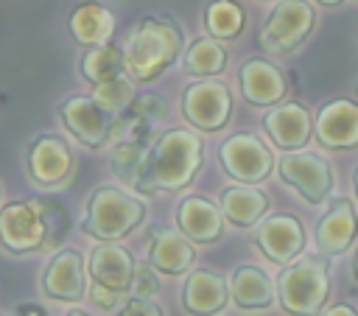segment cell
<instances>
[{
  "label": "cell",
  "instance_id": "1",
  "mask_svg": "<svg viewBox=\"0 0 358 316\" xmlns=\"http://www.w3.org/2000/svg\"><path fill=\"white\" fill-rule=\"evenodd\" d=\"M201 137L190 129H168L165 134L154 137L145 151L140 179L134 185L137 193H157V190H179L190 185L201 165Z\"/></svg>",
  "mask_w": 358,
  "mask_h": 316
},
{
  "label": "cell",
  "instance_id": "2",
  "mask_svg": "<svg viewBox=\"0 0 358 316\" xmlns=\"http://www.w3.org/2000/svg\"><path fill=\"white\" fill-rule=\"evenodd\" d=\"M182 45H185V34L171 17H143L129 31L123 48L126 76L137 84L154 81L179 59Z\"/></svg>",
  "mask_w": 358,
  "mask_h": 316
},
{
  "label": "cell",
  "instance_id": "3",
  "mask_svg": "<svg viewBox=\"0 0 358 316\" xmlns=\"http://www.w3.org/2000/svg\"><path fill=\"white\" fill-rule=\"evenodd\" d=\"M143 218H145V204L137 196L115 185H101L87 199L81 229L95 240H120Z\"/></svg>",
  "mask_w": 358,
  "mask_h": 316
},
{
  "label": "cell",
  "instance_id": "4",
  "mask_svg": "<svg viewBox=\"0 0 358 316\" xmlns=\"http://www.w3.org/2000/svg\"><path fill=\"white\" fill-rule=\"evenodd\" d=\"M280 302L294 316H316L327 299V263L305 257L282 268L277 280Z\"/></svg>",
  "mask_w": 358,
  "mask_h": 316
},
{
  "label": "cell",
  "instance_id": "5",
  "mask_svg": "<svg viewBox=\"0 0 358 316\" xmlns=\"http://www.w3.org/2000/svg\"><path fill=\"white\" fill-rule=\"evenodd\" d=\"M316 14L305 0H282L260 31V48L271 53H291L313 31Z\"/></svg>",
  "mask_w": 358,
  "mask_h": 316
},
{
  "label": "cell",
  "instance_id": "6",
  "mask_svg": "<svg viewBox=\"0 0 358 316\" xmlns=\"http://www.w3.org/2000/svg\"><path fill=\"white\" fill-rule=\"evenodd\" d=\"M0 246L11 254L45 249V221L36 199L8 201L0 207Z\"/></svg>",
  "mask_w": 358,
  "mask_h": 316
},
{
  "label": "cell",
  "instance_id": "7",
  "mask_svg": "<svg viewBox=\"0 0 358 316\" xmlns=\"http://www.w3.org/2000/svg\"><path fill=\"white\" fill-rule=\"evenodd\" d=\"M25 168L31 182L39 187H56L64 185L76 168L73 148L59 134H39L25 148Z\"/></svg>",
  "mask_w": 358,
  "mask_h": 316
},
{
  "label": "cell",
  "instance_id": "8",
  "mask_svg": "<svg viewBox=\"0 0 358 316\" xmlns=\"http://www.w3.org/2000/svg\"><path fill=\"white\" fill-rule=\"evenodd\" d=\"M42 294L53 302H81L87 294V263L78 249H59L42 271Z\"/></svg>",
  "mask_w": 358,
  "mask_h": 316
},
{
  "label": "cell",
  "instance_id": "9",
  "mask_svg": "<svg viewBox=\"0 0 358 316\" xmlns=\"http://www.w3.org/2000/svg\"><path fill=\"white\" fill-rule=\"evenodd\" d=\"M221 165L227 173L243 185H255L271 173L274 157L255 134H232L221 145Z\"/></svg>",
  "mask_w": 358,
  "mask_h": 316
},
{
  "label": "cell",
  "instance_id": "10",
  "mask_svg": "<svg viewBox=\"0 0 358 316\" xmlns=\"http://www.w3.org/2000/svg\"><path fill=\"white\" fill-rule=\"evenodd\" d=\"M182 112L196 129L215 131L229 120V112H232L229 89L218 81L190 84L185 89V98H182Z\"/></svg>",
  "mask_w": 358,
  "mask_h": 316
},
{
  "label": "cell",
  "instance_id": "11",
  "mask_svg": "<svg viewBox=\"0 0 358 316\" xmlns=\"http://www.w3.org/2000/svg\"><path fill=\"white\" fill-rule=\"evenodd\" d=\"M59 117L64 129L87 148H101L109 143V123L112 117L90 98V95H70L59 103Z\"/></svg>",
  "mask_w": 358,
  "mask_h": 316
},
{
  "label": "cell",
  "instance_id": "12",
  "mask_svg": "<svg viewBox=\"0 0 358 316\" xmlns=\"http://www.w3.org/2000/svg\"><path fill=\"white\" fill-rule=\"evenodd\" d=\"M280 176H282V182L294 185L302 193V199L310 204L324 201L333 187L330 165L316 154H296V151L285 154L280 159Z\"/></svg>",
  "mask_w": 358,
  "mask_h": 316
},
{
  "label": "cell",
  "instance_id": "13",
  "mask_svg": "<svg viewBox=\"0 0 358 316\" xmlns=\"http://www.w3.org/2000/svg\"><path fill=\"white\" fill-rule=\"evenodd\" d=\"M131 271H134V257L129 254V249H123L115 240H101L87 260V277L109 291L126 294L129 282H131Z\"/></svg>",
  "mask_w": 358,
  "mask_h": 316
},
{
  "label": "cell",
  "instance_id": "14",
  "mask_svg": "<svg viewBox=\"0 0 358 316\" xmlns=\"http://www.w3.org/2000/svg\"><path fill=\"white\" fill-rule=\"evenodd\" d=\"M316 140L327 148H352L358 145V103L336 98L324 103L316 115Z\"/></svg>",
  "mask_w": 358,
  "mask_h": 316
},
{
  "label": "cell",
  "instance_id": "15",
  "mask_svg": "<svg viewBox=\"0 0 358 316\" xmlns=\"http://www.w3.org/2000/svg\"><path fill=\"white\" fill-rule=\"evenodd\" d=\"M257 246L263 249V254L274 263H291L302 246H305V232L302 224L294 215H271L260 224L257 229Z\"/></svg>",
  "mask_w": 358,
  "mask_h": 316
},
{
  "label": "cell",
  "instance_id": "16",
  "mask_svg": "<svg viewBox=\"0 0 358 316\" xmlns=\"http://www.w3.org/2000/svg\"><path fill=\"white\" fill-rule=\"evenodd\" d=\"M263 126L268 131V137L274 140V145L285 148V151H296L310 140V112L302 103H282L266 112Z\"/></svg>",
  "mask_w": 358,
  "mask_h": 316
},
{
  "label": "cell",
  "instance_id": "17",
  "mask_svg": "<svg viewBox=\"0 0 358 316\" xmlns=\"http://www.w3.org/2000/svg\"><path fill=\"white\" fill-rule=\"evenodd\" d=\"M241 92L255 106H271L285 95V76L277 70V64L266 59H249L243 62L241 73Z\"/></svg>",
  "mask_w": 358,
  "mask_h": 316
},
{
  "label": "cell",
  "instance_id": "18",
  "mask_svg": "<svg viewBox=\"0 0 358 316\" xmlns=\"http://www.w3.org/2000/svg\"><path fill=\"white\" fill-rule=\"evenodd\" d=\"M358 232V218L350 199H338L330 204V210L322 215L316 227V243L327 254H341Z\"/></svg>",
  "mask_w": 358,
  "mask_h": 316
},
{
  "label": "cell",
  "instance_id": "19",
  "mask_svg": "<svg viewBox=\"0 0 358 316\" xmlns=\"http://www.w3.org/2000/svg\"><path fill=\"white\" fill-rule=\"evenodd\" d=\"M229 299V285L224 282L221 274L215 271H193L185 282V294H182V302L190 313L196 316H213L218 313Z\"/></svg>",
  "mask_w": 358,
  "mask_h": 316
},
{
  "label": "cell",
  "instance_id": "20",
  "mask_svg": "<svg viewBox=\"0 0 358 316\" xmlns=\"http://www.w3.org/2000/svg\"><path fill=\"white\" fill-rule=\"evenodd\" d=\"M67 28L70 36L84 48L106 45L115 34V14L101 3H81L70 11Z\"/></svg>",
  "mask_w": 358,
  "mask_h": 316
},
{
  "label": "cell",
  "instance_id": "21",
  "mask_svg": "<svg viewBox=\"0 0 358 316\" xmlns=\"http://www.w3.org/2000/svg\"><path fill=\"white\" fill-rule=\"evenodd\" d=\"M196 260V252L190 246V240L185 235H179L176 229H157L151 235V246H148V263L157 271L165 274H182L190 268V263Z\"/></svg>",
  "mask_w": 358,
  "mask_h": 316
},
{
  "label": "cell",
  "instance_id": "22",
  "mask_svg": "<svg viewBox=\"0 0 358 316\" xmlns=\"http://www.w3.org/2000/svg\"><path fill=\"white\" fill-rule=\"evenodd\" d=\"M179 227L190 240L213 243L221 235L224 218H221V210L213 201H207L201 196H187L179 204Z\"/></svg>",
  "mask_w": 358,
  "mask_h": 316
},
{
  "label": "cell",
  "instance_id": "23",
  "mask_svg": "<svg viewBox=\"0 0 358 316\" xmlns=\"http://www.w3.org/2000/svg\"><path fill=\"white\" fill-rule=\"evenodd\" d=\"M227 285L241 310H266L274 302V285L257 266H238Z\"/></svg>",
  "mask_w": 358,
  "mask_h": 316
},
{
  "label": "cell",
  "instance_id": "24",
  "mask_svg": "<svg viewBox=\"0 0 358 316\" xmlns=\"http://www.w3.org/2000/svg\"><path fill=\"white\" fill-rule=\"evenodd\" d=\"M221 210L232 224L252 227L268 210V199L263 190H257L252 185H235V187H227L221 193Z\"/></svg>",
  "mask_w": 358,
  "mask_h": 316
},
{
  "label": "cell",
  "instance_id": "25",
  "mask_svg": "<svg viewBox=\"0 0 358 316\" xmlns=\"http://www.w3.org/2000/svg\"><path fill=\"white\" fill-rule=\"evenodd\" d=\"M78 70L81 76L90 81V84H101V81H109L120 73H126V64H123V50L115 48V45H92L81 53L78 59Z\"/></svg>",
  "mask_w": 358,
  "mask_h": 316
},
{
  "label": "cell",
  "instance_id": "26",
  "mask_svg": "<svg viewBox=\"0 0 358 316\" xmlns=\"http://www.w3.org/2000/svg\"><path fill=\"white\" fill-rule=\"evenodd\" d=\"M227 67V50L218 39L199 36L187 50H185V70L190 76H218Z\"/></svg>",
  "mask_w": 358,
  "mask_h": 316
},
{
  "label": "cell",
  "instance_id": "27",
  "mask_svg": "<svg viewBox=\"0 0 358 316\" xmlns=\"http://www.w3.org/2000/svg\"><path fill=\"white\" fill-rule=\"evenodd\" d=\"M134 95H137V92H134V81H131L126 73H120V76H115V78H109V81L92 84V95H90V98H92L109 117H115V115L126 112V106L131 103Z\"/></svg>",
  "mask_w": 358,
  "mask_h": 316
},
{
  "label": "cell",
  "instance_id": "28",
  "mask_svg": "<svg viewBox=\"0 0 358 316\" xmlns=\"http://www.w3.org/2000/svg\"><path fill=\"white\" fill-rule=\"evenodd\" d=\"M204 25L213 34V39H232L243 28V11L232 0H213L204 14Z\"/></svg>",
  "mask_w": 358,
  "mask_h": 316
},
{
  "label": "cell",
  "instance_id": "29",
  "mask_svg": "<svg viewBox=\"0 0 358 316\" xmlns=\"http://www.w3.org/2000/svg\"><path fill=\"white\" fill-rule=\"evenodd\" d=\"M148 145L143 143H131V140H120L112 148V171L120 182H126L129 187L137 185L140 171H143V159H145Z\"/></svg>",
  "mask_w": 358,
  "mask_h": 316
},
{
  "label": "cell",
  "instance_id": "30",
  "mask_svg": "<svg viewBox=\"0 0 358 316\" xmlns=\"http://www.w3.org/2000/svg\"><path fill=\"white\" fill-rule=\"evenodd\" d=\"M36 207L45 221V249H56L64 243L70 232V213L56 199H36Z\"/></svg>",
  "mask_w": 358,
  "mask_h": 316
},
{
  "label": "cell",
  "instance_id": "31",
  "mask_svg": "<svg viewBox=\"0 0 358 316\" xmlns=\"http://www.w3.org/2000/svg\"><path fill=\"white\" fill-rule=\"evenodd\" d=\"M126 112L157 126V123H162V120L168 117V103H165V98H159L157 92H143V95H134V98H131V103L126 106Z\"/></svg>",
  "mask_w": 358,
  "mask_h": 316
},
{
  "label": "cell",
  "instance_id": "32",
  "mask_svg": "<svg viewBox=\"0 0 358 316\" xmlns=\"http://www.w3.org/2000/svg\"><path fill=\"white\" fill-rule=\"evenodd\" d=\"M129 291H131V296H154V294L159 291L157 268H154L151 263H140V266H134Z\"/></svg>",
  "mask_w": 358,
  "mask_h": 316
},
{
  "label": "cell",
  "instance_id": "33",
  "mask_svg": "<svg viewBox=\"0 0 358 316\" xmlns=\"http://www.w3.org/2000/svg\"><path fill=\"white\" fill-rule=\"evenodd\" d=\"M115 316H162V308L151 296H129L117 305Z\"/></svg>",
  "mask_w": 358,
  "mask_h": 316
},
{
  "label": "cell",
  "instance_id": "34",
  "mask_svg": "<svg viewBox=\"0 0 358 316\" xmlns=\"http://www.w3.org/2000/svg\"><path fill=\"white\" fill-rule=\"evenodd\" d=\"M90 299H92L98 308L112 310V308H117V305L123 302V294L109 291V288H101V285H95V282H92V288H90Z\"/></svg>",
  "mask_w": 358,
  "mask_h": 316
},
{
  "label": "cell",
  "instance_id": "35",
  "mask_svg": "<svg viewBox=\"0 0 358 316\" xmlns=\"http://www.w3.org/2000/svg\"><path fill=\"white\" fill-rule=\"evenodd\" d=\"M14 316H48V310L42 305H36V302H20Z\"/></svg>",
  "mask_w": 358,
  "mask_h": 316
},
{
  "label": "cell",
  "instance_id": "36",
  "mask_svg": "<svg viewBox=\"0 0 358 316\" xmlns=\"http://www.w3.org/2000/svg\"><path fill=\"white\" fill-rule=\"evenodd\" d=\"M324 316H358L350 305H344V302H336V305H330L327 310H324Z\"/></svg>",
  "mask_w": 358,
  "mask_h": 316
},
{
  "label": "cell",
  "instance_id": "37",
  "mask_svg": "<svg viewBox=\"0 0 358 316\" xmlns=\"http://www.w3.org/2000/svg\"><path fill=\"white\" fill-rule=\"evenodd\" d=\"M352 274L358 277V249H355V254H352Z\"/></svg>",
  "mask_w": 358,
  "mask_h": 316
},
{
  "label": "cell",
  "instance_id": "38",
  "mask_svg": "<svg viewBox=\"0 0 358 316\" xmlns=\"http://www.w3.org/2000/svg\"><path fill=\"white\" fill-rule=\"evenodd\" d=\"M319 3H322V6H338L341 0H319Z\"/></svg>",
  "mask_w": 358,
  "mask_h": 316
},
{
  "label": "cell",
  "instance_id": "39",
  "mask_svg": "<svg viewBox=\"0 0 358 316\" xmlns=\"http://www.w3.org/2000/svg\"><path fill=\"white\" fill-rule=\"evenodd\" d=\"M67 316H90V313H84V310H70Z\"/></svg>",
  "mask_w": 358,
  "mask_h": 316
},
{
  "label": "cell",
  "instance_id": "40",
  "mask_svg": "<svg viewBox=\"0 0 358 316\" xmlns=\"http://www.w3.org/2000/svg\"><path fill=\"white\" fill-rule=\"evenodd\" d=\"M352 185H355V193H358V171H355V176H352Z\"/></svg>",
  "mask_w": 358,
  "mask_h": 316
},
{
  "label": "cell",
  "instance_id": "41",
  "mask_svg": "<svg viewBox=\"0 0 358 316\" xmlns=\"http://www.w3.org/2000/svg\"><path fill=\"white\" fill-rule=\"evenodd\" d=\"M0 201H3V185H0Z\"/></svg>",
  "mask_w": 358,
  "mask_h": 316
},
{
  "label": "cell",
  "instance_id": "42",
  "mask_svg": "<svg viewBox=\"0 0 358 316\" xmlns=\"http://www.w3.org/2000/svg\"><path fill=\"white\" fill-rule=\"evenodd\" d=\"M0 316H3V313H0Z\"/></svg>",
  "mask_w": 358,
  "mask_h": 316
}]
</instances>
